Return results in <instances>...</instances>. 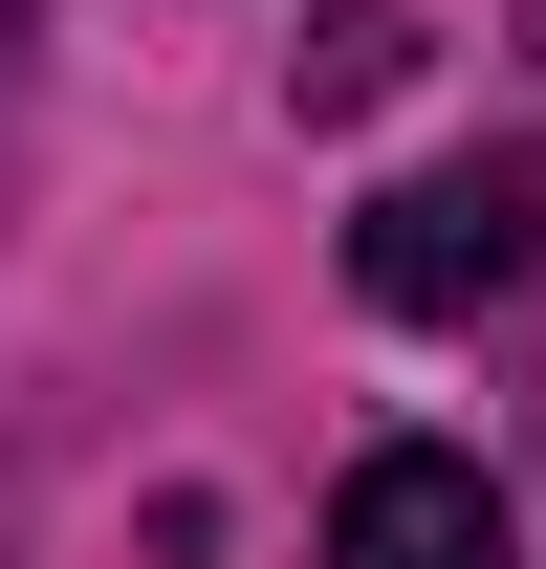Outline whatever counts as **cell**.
<instances>
[{"mask_svg":"<svg viewBox=\"0 0 546 569\" xmlns=\"http://www.w3.org/2000/svg\"><path fill=\"white\" fill-rule=\"evenodd\" d=\"M0 132H22V0H0Z\"/></svg>","mask_w":546,"mask_h":569,"instance_id":"277c9868","label":"cell"},{"mask_svg":"<svg viewBox=\"0 0 546 569\" xmlns=\"http://www.w3.org/2000/svg\"><path fill=\"white\" fill-rule=\"evenodd\" d=\"M328 569H525V503L481 482L459 438H372L328 482Z\"/></svg>","mask_w":546,"mask_h":569,"instance_id":"7a4b0ae2","label":"cell"},{"mask_svg":"<svg viewBox=\"0 0 546 569\" xmlns=\"http://www.w3.org/2000/svg\"><path fill=\"white\" fill-rule=\"evenodd\" d=\"M546 263V153H481V176H394V198L350 219V284L394 307V329H459L503 284Z\"/></svg>","mask_w":546,"mask_h":569,"instance_id":"6da1fadb","label":"cell"},{"mask_svg":"<svg viewBox=\"0 0 546 569\" xmlns=\"http://www.w3.org/2000/svg\"><path fill=\"white\" fill-rule=\"evenodd\" d=\"M525 44H546V0H525Z\"/></svg>","mask_w":546,"mask_h":569,"instance_id":"5b68a950","label":"cell"},{"mask_svg":"<svg viewBox=\"0 0 546 569\" xmlns=\"http://www.w3.org/2000/svg\"><path fill=\"white\" fill-rule=\"evenodd\" d=\"M415 67H437V22H415V0H328V22H306V67H284V110H328V132H350V110H394Z\"/></svg>","mask_w":546,"mask_h":569,"instance_id":"3957f363","label":"cell"}]
</instances>
